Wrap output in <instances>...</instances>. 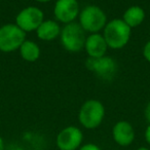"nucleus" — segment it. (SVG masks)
Listing matches in <instances>:
<instances>
[{"instance_id":"obj_1","label":"nucleus","mask_w":150,"mask_h":150,"mask_svg":"<svg viewBox=\"0 0 150 150\" xmlns=\"http://www.w3.org/2000/svg\"><path fill=\"white\" fill-rule=\"evenodd\" d=\"M102 35L111 50H121L127 43L132 36V29L122 19H113L107 22Z\"/></svg>"},{"instance_id":"obj_2","label":"nucleus","mask_w":150,"mask_h":150,"mask_svg":"<svg viewBox=\"0 0 150 150\" xmlns=\"http://www.w3.org/2000/svg\"><path fill=\"white\" fill-rule=\"evenodd\" d=\"M108 19L103 8L95 4H90L80 9L78 24L86 33H100L106 26Z\"/></svg>"},{"instance_id":"obj_3","label":"nucleus","mask_w":150,"mask_h":150,"mask_svg":"<svg viewBox=\"0 0 150 150\" xmlns=\"http://www.w3.org/2000/svg\"><path fill=\"white\" fill-rule=\"evenodd\" d=\"M105 117V107L97 99L86 100L81 105L78 112L79 123L88 129H94L100 127Z\"/></svg>"},{"instance_id":"obj_4","label":"nucleus","mask_w":150,"mask_h":150,"mask_svg":"<svg viewBox=\"0 0 150 150\" xmlns=\"http://www.w3.org/2000/svg\"><path fill=\"white\" fill-rule=\"evenodd\" d=\"M59 38L65 50L69 52H79L84 48L86 35L78 22H73L63 26Z\"/></svg>"},{"instance_id":"obj_5","label":"nucleus","mask_w":150,"mask_h":150,"mask_svg":"<svg viewBox=\"0 0 150 150\" xmlns=\"http://www.w3.org/2000/svg\"><path fill=\"white\" fill-rule=\"evenodd\" d=\"M26 34L15 23H7L0 27V52H13L19 50L26 38Z\"/></svg>"},{"instance_id":"obj_6","label":"nucleus","mask_w":150,"mask_h":150,"mask_svg":"<svg viewBox=\"0 0 150 150\" xmlns=\"http://www.w3.org/2000/svg\"><path fill=\"white\" fill-rule=\"evenodd\" d=\"M44 20V13L41 8L29 5L18 13L16 16L15 24L25 33H28L36 31Z\"/></svg>"},{"instance_id":"obj_7","label":"nucleus","mask_w":150,"mask_h":150,"mask_svg":"<svg viewBox=\"0 0 150 150\" xmlns=\"http://www.w3.org/2000/svg\"><path fill=\"white\" fill-rule=\"evenodd\" d=\"M86 68L100 79L110 81L116 76L117 63L113 58L106 54L99 59L88 58L86 61Z\"/></svg>"},{"instance_id":"obj_8","label":"nucleus","mask_w":150,"mask_h":150,"mask_svg":"<svg viewBox=\"0 0 150 150\" xmlns=\"http://www.w3.org/2000/svg\"><path fill=\"white\" fill-rule=\"evenodd\" d=\"M80 13L78 0H57L54 5V16L60 24L76 22Z\"/></svg>"},{"instance_id":"obj_9","label":"nucleus","mask_w":150,"mask_h":150,"mask_svg":"<svg viewBox=\"0 0 150 150\" xmlns=\"http://www.w3.org/2000/svg\"><path fill=\"white\" fill-rule=\"evenodd\" d=\"M83 141L82 131L77 127L69 125L58 134L56 139L57 146L60 150H76Z\"/></svg>"},{"instance_id":"obj_10","label":"nucleus","mask_w":150,"mask_h":150,"mask_svg":"<svg viewBox=\"0 0 150 150\" xmlns=\"http://www.w3.org/2000/svg\"><path fill=\"white\" fill-rule=\"evenodd\" d=\"M108 48L102 33H93L86 36L83 50L90 59H99L106 56Z\"/></svg>"},{"instance_id":"obj_11","label":"nucleus","mask_w":150,"mask_h":150,"mask_svg":"<svg viewBox=\"0 0 150 150\" xmlns=\"http://www.w3.org/2000/svg\"><path fill=\"white\" fill-rule=\"evenodd\" d=\"M112 138L117 145L125 147L135 140V129L129 121H117L112 127Z\"/></svg>"},{"instance_id":"obj_12","label":"nucleus","mask_w":150,"mask_h":150,"mask_svg":"<svg viewBox=\"0 0 150 150\" xmlns=\"http://www.w3.org/2000/svg\"><path fill=\"white\" fill-rule=\"evenodd\" d=\"M62 27L56 20H44L36 30V36L42 41L50 42L60 37Z\"/></svg>"},{"instance_id":"obj_13","label":"nucleus","mask_w":150,"mask_h":150,"mask_svg":"<svg viewBox=\"0 0 150 150\" xmlns=\"http://www.w3.org/2000/svg\"><path fill=\"white\" fill-rule=\"evenodd\" d=\"M121 19L131 29H134L143 24L145 20V11L139 5H132L125 9Z\"/></svg>"},{"instance_id":"obj_14","label":"nucleus","mask_w":150,"mask_h":150,"mask_svg":"<svg viewBox=\"0 0 150 150\" xmlns=\"http://www.w3.org/2000/svg\"><path fill=\"white\" fill-rule=\"evenodd\" d=\"M19 52L21 58L24 61L29 63H34L40 58L41 50L39 45L35 41L30 39H26L22 43V45L19 48Z\"/></svg>"},{"instance_id":"obj_15","label":"nucleus","mask_w":150,"mask_h":150,"mask_svg":"<svg viewBox=\"0 0 150 150\" xmlns=\"http://www.w3.org/2000/svg\"><path fill=\"white\" fill-rule=\"evenodd\" d=\"M143 57L147 62L150 63V40H148L145 43V45L143 46V50H142Z\"/></svg>"},{"instance_id":"obj_16","label":"nucleus","mask_w":150,"mask_h":150,"mask_svg":"<svg viewBox=\"0 0 150 150\" xmlns=\"http://www.w3.org/2000/svg\"><path fill=\"white\" fill-rule=\"evenodd\" d=\"M79 150H102L98 145L94 143H88V144H84L82 145L81 147L79 148Z\"/></svg>"},{"instance_id":"obj_17","label":"nucleus","mask_w":150,"mask_h":150,"mask_svg":"<svg viewBox=\"0 0 150 150\" xmlns=\"http://www.w3.org/2000/svg\"><path fill=\"white\" fill-rule=\"evenodd\" d=\"M144 115H145V118L147 120L148 123H150V101L148 102V104L146 105L145 110H144Z\"/></svg>"},{"instance_id":"obj_18","label":"nucleus","mask_w":150,"mask_h":150,"mask_svg":"<svg viewBox=\"0 0 150 150\" xmlns=\"http://www.w3.org/2000/svg\"><path fill=\"white\" fill-rule=\"evenodd\" d=\"M144 136H145L146 142L150 145V123H148L147 127L145 129V133H144Z\"/></svg>"},{"instance_id":"obj_19","label":"nucleus","mask_w":150,"mask_h":150,"mask_svg":"<svg viewBox=\"0 0 150 150\" xmlns=\"http://www.w3.org/2000/svg\"><path fill=\"white\" fill-rule=\"evenodd\" d=\"M0 150H4V142L1 137H0Z\"/></svg>"},{"instance_id":"obj_20","label":"nucleus","mask_w":150,"mask_h":150,"mask_svg":"<svg viewBox=\"0 0 150 150\" xmlns=\"http://www.w3.org/2000/svg\"><path fill=\"white\" fill-rule=\"evenodd\" d=\"M34 1L38 3H48V2H50L52 0H34Z\"/></svg>"},{"instance_id":"obj_21","label":"nucleus","mask_w":150,"mask_h":150,"mask_svg":"<svg viewBox=\"0 0 150 150\" xmlns=\"http://www.w3.org/2000/svg\"><path fill=\"white\" fill-rule=\"evenodd\" d=\"M136 150H150L149 148H146V147H140V148H138V149H136Z\"/></svg>"},{"instance_id":"obj_22","label":"nucleus","mask_w":150,"mask_h":150,"mask_svg":"<svg viewBox=\"0 0 150 150\" xmlns=\"http://www.w3.org/2000/svg\"><path fill=\"white\" fill-rule=\"evenodd\" d=\"M15 150H24V149H22V148H17V149H15Z\"/></svg>"}]
</instances>
